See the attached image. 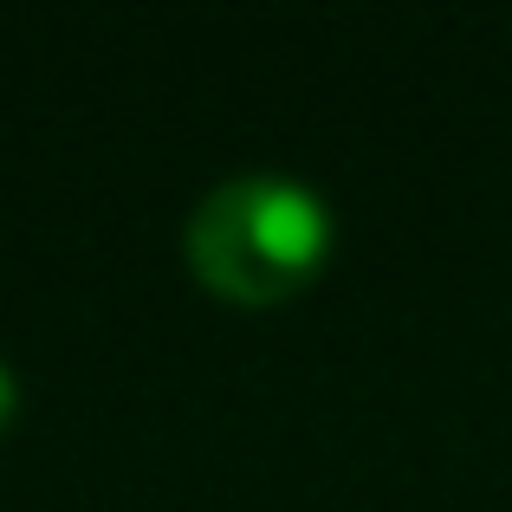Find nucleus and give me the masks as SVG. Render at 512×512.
I'll return each instance as SVG.
<instances>
[{
  "label": "nucleus",
  "instance_id": "nucleus-1",
  "mask_svg": "<svg viewBox=\"0 0 512 512\" xmlns=\"http://www.w3.org/2000/svg\"><path fill=\"white\" fill-rule=\"evenodd\" d=\"M331 260V208L292 175H234L188 214V266L227 305H279Z\"/></svg>",
  "mask_w": 512,
  "mask_h": 512
},
{
  "label": "nucleus",
  "instance_id": "nucleus-2",
  "mask_svg": "<svg viewBox=\"0 0 512 512\" xmlns=\"http://www.w3.org/2000/svg\"><path fill=\"white\" fill-rule=\"evenodd\" d=\"M13 415H20V383H13V370L0 363V435L13 428Z\"/></svg>",
  "mask_w": 512,
  "mask_h": 512
}]
</instances>
